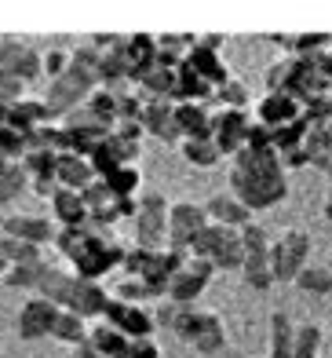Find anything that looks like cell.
I'll list each match as a JSON object with an SVG mask.
<instances>
[{
    "mask_svg": "<svg viewBox=\"0 0 332 358\" xmlns=\"http://www.w3.org/2000/svg\"><path fill=\"white\" fill-rule=\"evenodd\" d=\"M15 77L22 80V85H29V80H41L44 77V66H41V52L37 48H29L26 44V52H22V59L15 62V70H11Z\"/></svg>",
    "mask_w": 332,
    "mask_h": 358,
    "instance_id": "37",
    "label": "cell"
},
{
    "mask_svg": "<svg viewBox=\"0 0 332 358\" xmlns=\"http://www.w3.org/2000/svg\"><path fill=\"white\" fill-rule=\"evenodd\" d=\"M307 256H310V234L307 231H281L277 238H270V249H267V264L274 282H296V274L307 267Z\"/></svg>",
    "mask_w": 332,
    "mask_h": 358,
    "instance_id": "5",
    "label": "cell"
},
{
    "mask_svg": "<svg viewBox=\"0 0 332 358\" xmlns=\"http://www.w3.org/2000/svg\"><path fill=\"white\" fill-rule=\"evenodd\" d=\"M113 213L117 220H136V198H113Z\"/></svg>",
    "mask_w": 332,
    "mask_h": 358,
    "instance_id": "49",
    "label": "cell"
},
{
    "mask_svg": "<svg viewBox=\"0 0 332 358\" xmlns=\"http://www.w3.org/2000/svg\"><path fill=\"white\" fill-rule=\"evenodd\" d=\"M179 150H182V157H187L190 165H197V169L219 165V150H215V143H212V139H182V143H179Z\"/></svg>",
    "mask_w": 332,
    "mask_h": 358,
    "instance_id": "28",
    "label": "cell"
},
{
    "mask_svg": "<svg viewBox=\"0 0 332 358\" xmlns=\"http://www.w3.org/2000/svg\"><path fill=\"white\" fill-rule=\"evenodd\" d=\"M55 318H59V307L52 300L33 296L22 303L19 318H15V333H19V340H44V336H52Z\"/></svg>",
    "mask_w": 332,
    "mask_h": 358,
    "instance_id": "10",
    "label": "cell"
},
{
    "mask_svg": "<svg viewBox=\"0 0 332 358\" xmlns=\"http://www.w3.org/2000/svg\"><path fill=\"white\" fill-rule=\"evenodd\" d=\"M303 154H307V165L322 169V172L332 165V121L329 124H318V128H307Z\"/></svg>",
    "mask_w": 332,
    "mask_h": 358,
    "instance_id": "20",
    "label": "cell"
},
{
    "mask_svg": "<svg viewBox=\"0 0 332 358\" xmlns=\"http://www.w3.org/2000/svg\"><path fill=\"white\" fill-rule=\"evenodd\" d=\"M0 256L8 259V267H15V264H41L44 259V252L37 245L19 241V238H0Z\"/></svg>",
    "mask_w": 332,
    "mask_h": 358,
    "instance_id": "34",
    "label": "cell"
},
{
    "mask_svg": "<svg viewBox=\"0 0 332 358\" xmlns=\"http://www.w3.org/2000/svg\"><path fill=\"white\" fill-rule=\"evenodd\" d=\"M208 223L205 208L194 201H175L168 205V238H164V249L175 252H190V241L197 238V231Z\"/></svg>",
    "mask_w": 332,
    "mask_h": 358,
    "instance_id": "7",
    "label": "cell"
},
{
    "mask_svg": "<svg viewBox=\"0 0 332 358\" xmlns=\"http://www.w3.org/2000/svg\"><path fill=\"white\" fill-rule=\"evenodd\" d=\"M303 113V106L285 92H267L256 106V121L267 124V128H281V124H292L296 117Z\"/></svg>",
    "mask_w": 332,
    "mask_h": 358,
    "instance_id": "14",
    "label": "cell"
},
{
    "mask_svg": "<svg viewBox=\"0 0 332 358\" xmlns=\"http://www.w3.org/2000/svg\"><path fill=\"white\" fill-rule=\"evenodd\" d=\"M33 190H37L41 198H55V194H59V183H55V179H33Z\"/></svg>",
    "mask_w": 332,
    "mask_h": 358,
    "instance_id": "51",
    "label": "cell"
},
{
    "mask_svg": "<svg viewBox=\"0 0 332 358\" xmlns=\"http://www.w3.org/2000/svg\"><path fill=\"white\" fill-rule=\"evenodd\" d=\"M175 311H179V307L172 303V300H157V307H154V329H157V325H161V329H172V322H175Z\"/></svg>",
    "mask_w": 332,
    "mask_h": 358,
    "instance_id": "47",
    "label": "cell"
},
{
    "mask_svg": "<svg viewBox=\"0 0 332 358\" xmlns=\"http://www.w3.org/2000/svg\"><path fill=\"white\" fill-rule=\"evenodd\" d=\"M292 333L296 325L285 311H270V355L267 358H292Z\"/></svg>",
    "mask_w": 332,
    "mask_h": 358,
    "instance_id": "25",
    "label": "cell"
},
{
    "mask_svg": "<svg viewBox=\"0 0 332 358\" xmlns=\"http://www.w3.org/2000/svg\"><path fill=\"white\" fill-rule=\"evenodd\" d=\"M150 259H154V252L150 249H124V259H121V267L128 271V278H143L146 274V267H150Z\"/></svg>",
    "mask_w": 332,
    "mask_h": 358,
    "instance_id": "39",
    "label": "cell"
},
{
    "mask_svg": "<svg viewBox=\"0 0 332 358\" xmlns=\"http://www.w3.org/2000/svg\"><path fill=\"white\" fill-rule=\"evenodd\" d=\"M296 285H300L303 292H314V296H329V292H332V271L307 264L300 274H296Z\"/></svg>",
    "mask_w": 332,
    "mask_h": 358,
    "instance_id": "35",
    "label": "cell"
},
{
    "mask_svg": "<svg viewBox=\"0 0 332 358\" xmlns=\"http://www.w3.org/2000/svg\"><path fill=\"white\" fill-rule=\"evenodd\" d=\"M182 271L194 274V278H201V282H208L212 274H215L212 259H205V256H190V252H187V264H182Z\"/></svg>",
    "mask_w": 332,
    "mask_h": 358,
    "instance_id": "46",
    "label": "cell"
},
{
    "mask_svg": "<svg viewBox=\"0 0 332 358\" xmlns=\"http://www.w3.org/2000/svg\"><path fill=\"white\" fill-rule=\"evenodd\" d=\"M92 92L85 88H77L73 80H66V77H55V80H48V95H44V106L52 110V117H66L70 110H77L80 103L88 99Z\"/></svg>",
    "mask_w": 332,
    "mask_h": 358,
    "instance_id": "17",
    "label": "cell"
},
{
    "mask_svg": "<svg viewBox=\"0 0 332 358\" xmlns=\"http://www.w3.org/2000/svg\"><path fill=\"white\" fill-rule=\"evenodd\" d=\"M212 110L205 103H175V124L182 139H212Z\"/></svg>",
    "mask_w": 332,
    "mask_h": 358,
    "instance_id": "18",
    "label": "cell"
},
{
    "mask_svg": "<svg viewBox=\"0 0 332 358\" xmlns=\"http://www.w3.org/2000/svg\"><path fill=\"white\" fill-rule=\"evenodd\" d=\"M172 333L179 340H187V344L201 355H215V351L226 348V329H223L219 315L197 311V307H179L175 322H172Z\"/></svg>",
    "mask_w": 332,
    "mask_h": 358,
    "instance_id": "4",
    "label": "cell"
},
{
    "mask_svg": "<svg viewBox=\"0 0 332 358\" xmlns=\"http://www.w3.org/2000/svg\"><path fill=\"white\" fill-rule=\"evenodd\" d=\"M0 128H8V106H0Z\"/></svg>",
    "mask_w": 332,
    "mask_h": 358,
    "instance_id": "54",
    "label": "cell"
},
{
    "mask_svg": "<svg viewBox=\"0 0 332 358\" xmlns=\"http://www.w3.org/2000/svg\"><path fill=\"white\" fill-rule=\"evenodd\" d=\"M241 274H245V285H248V289H256V292H267V289L274 285V274H270L267 256H245Z\"/></svg>",
    "mask_w": 332,
    "mask_h": 358,
    "instance_id": "29",
    "label": "cell"
},
{
    "mask_svg": "<svg viewBox=\"0 0 332 358\" xmlns=\"http://www.w3.org/2000/svg\"><path fill=\"white\" fill-rule=\"evenodd\" d=\"M52 340H59V344H70V348L85 344V340H88L85 318H77V315H70V311H59V318H55V325H52Z\"/></svg>",
    "mask_w": 332,
    "mask_h": 358,
    "instance_id": "26",
    "label": "cell"
},
{
    "mask_svg": "<svg viewBox=\"0 0 332 358\" xmlns=\"http://www.w3.org/2000/svg\"><path fill=\"white\" fill-rule=\"evenodd\" d=\"M73 358H103V355H99V351L88 344V340H85V344H77V348H73Z\"/></svg>",
    "mask_w": 332,
    "mask_h": 358,
    "instance_id": "52",
    "label": "cell"
},
{
    "mask_svg": "<svg viewBox=\"0 0 332 358\" xmlns=\"http://www.w3.org/2000/svg\"><path fill=\"white\" fill-rule=\"evenodd\" d=\"M85 110H88V117H92L95 124L106 128V132L117 124V95L106 92V88H95L88 99H85Z\"/></svg>",
    "mask_w": 332,
    "mask_h": 358,
    "instance_id": "23",
    "label": "cell"
},
{
    "mask_svg": "<svg viewBox=\"0 0 332 358\" xmlns=\"http://www.w3.org/2000/svg\"><path fill=\"white\" fill-rule=\"evenodd\" d=\"M212 143L215 150H219V157H234L241 146H245V128H248V110H215L212 117Z\"/></svg>",
    "mask_w": 332,
    "mask_h": 358,
    "instance_id": "9",
    "label": "cell"
},
{
    "mask_svg": "<svg viewBox=\"0 0 332 358\" xmlns=\"http://www.w3.org/2000/svg\"><path fill=\"white\" fill-rule=\"evenodd\" d=\"M139 124H143L146 136H157L161 143H182V132L175 124V103H168V99H150L146 103Z\"/></svg>",
    "mask_w": 332,
    "mask_h": 358,
    "instance_id": "11",
    "label": "cell"
},
{
    "mask_svg": "<svg viewBox=\"0 0 332 358\" xmlns=\"http://www.w3.org/2000/svg\"><path fill=\"white\" fill-rule=\"evenodd\" d=\"M318 348H322V329L314 322H303L296 325L292 333V358H318Z\"/></svg>",
    "mask_w": 332,
    "mask_h": 358,
    "instance_id": "31",
    "label": "cell"
},
{
    "mask_svg": "<svg viewBox=\"0 0 332 358\" xmlns=\"http://www.w3.org/2000/svg\"><path fill=\"white\" fill-rule=\"evenodd\" d=\"M103 183L110 187L113 198H131V194L139 190V183H143V172H139V165H117Z\"/></svg>",
    "mask_w": 332,
    "mask_h": 358,
    "instance_id": "27",
    "label": "cell"
},
{
    "mask_svg": "<svg viewBox=\"0 0 332 358\" xmlns=\"http://www.w3.org/2000/svg\"><path fill=\"white\" fill-rule=\"evenodd\" d=\"M117 300L143 307L146 300H154V292L146 289V282H143V278H128V282H121V285H117Z\"/></svg>",
    "mask_w": 332,
    "mask_h": 358,
    "instance_id": "40",
    "label": "cell"
},
{
    "mask_svg": "<svg viewBox=\"0 0 332 358\" xmlns=\"http://www.w3.org/2000/svg\"><path fill=\"white\" fill-rule=\"evenodd\" d=\"M52 124V110L44 106V99H19L8 106V128L19 136H29L33 128Z\"/></svg>",
    "mask_w": 332,
    "mask_h": 358,
    "instance_id": "16",
    "label": "cell"
},
{
    "mask_svg": "<svg viewBox=\"0 0 332 358\" xmlns=\"http://www.w3.org/2000/svg\"><path fill=\"white\" fill-rule=\"evenodd\" d=\"M245 150H274L270 146V128L259 121H248L245 128Z\"/></svg>",
    "mask_w": 332,
    "mask_h": 358,
    "instance_id": "42",
    "label": "cell"
},
{
    "mask_svg": "<svg viewBox=\"0 0 332 358\" xmlns=\"http://www.w3.org/2000/svg\"><path fill=\"white\" fill-rule=\"evenodd\" d=\"M325 220L332 223V183H329V198H325Z\"/></svg>",
    "mask_w": 332,
    "mask_h": 358,
    "instance_id": "53",
    "label": "cell"
},
{
    "mask_svg": "<svg viewBox=\"0 0 332 358\" xmlns=\"http://www.w3.org/2000/svg\"><path fill=\"white\" fill-rule=\"evenodd\" d=\"M26 169V176L33 179H55V169H59V154L55 150H26V157L19 161Z\"/></svg>",
    "mask_w": 332,
    "mask_h": 358,
    "instance_id": "32",
    "label": "cell"
},
{
    "mask_svg": "<svg viewBox=\"0 0 332 358\" xmlns=\"http://www.w3.org/2000/svg\"><path fill=\"white\" fill-rule=\"evenodd\" d=\"M99 59H103V52H95L92 44H80V48H73V52H70V66L95 73L99 70Z\"/></svg>",
    "mask_w": 332,
    "mask_h": 358,
    "instance_id": "44",
    "label": "cell"
},
{
    "mask_svg": "<svg viewBox=\"0 0 332 358\" xmlns=\"http://www.w3.org/2000/svg\"><path fill=\"white\" fill-rule=\"evenodd\" d=\"M164 238H168V201H164V194L150 190L136 198V245L161 252Z\"/></svg>",
    "mask_w": 332,
    "mask_h": 358,
    "instance_id": "6",
    "label": "cell"
},
{
    "mask_svg": "<svg viewBox=\"0 0 332 358\" xmlns=\"http://www.w3.org/2000/svg\"><path fill=\"white\" fill-rule=\"evenodd\" d=\"M205 285H208V282L194 278V274H187V271H179V274H172V282H168V296H164V300H172L175 307H194V300L205 292Z\"/></svg>",
    "mask_w": 332,
    "mask_h": 358,
    "instance_id": "24",
    "label": "cell"
},
{
    "mask_svg": "<svg viewBox=\"0 0 332 358\" xmlns=\"http://www.w3.org/2000/svg\"><path fill=\"white\" fill-rule=\"evenodd\" d=\"M95 179L92 165H88V157H77V154H59V169H55V183L62 190H85L88 183Z\"/></svg>",
    "mask_w": 332,
    "mask_h": 358,
    "instance_id": "19",
    "label": "cell"
},
{
    "mask_svg": "<svg viewBox=\"0 0 332 358\" xmlns=\"http://www.w3.org/2000/svg\"><path fill=\"white\" fill-rule=\"evenodd\" d=\"M300 165H307V154H303V146H296V150L281 154V169H300Z\"/></svg>",
    "mask_w": 332,
    "mask_h": 358,
    "instance_id": "50",
    "label": "cell"
},
{
    "mask_svg": "<svg viewBox=\"0 0 332 358\" xmlns=\"http://www.w3.org/2000/svg\"><path fill=\"white\" fill-rule=\"evenodd\" d=\"M103 318L106 325H113L121 336H128V340H146V336H154V318H150V311L146 307H136V303H124V300H117V296H110L106 303H103Z\"/></svg>",
    "mask_w": 332,
    "mask_h": 358,
    "instance_id": "8",
    "label": "cell"
},
{
    "mask_svg": "<svg viewBox=\"0 0 332 358\" xmlns=\"http://www.w3.org/2000/svg\"><path fill=\"white\" fill-rule=\"evenodd\" d=\"M128 358H161V348L157 340H128Z\"/></svg>",
    "mask_w": 332,
    "mask_h": 358,
    "instance_id": "48",
    "label": "cell"
},
{
    "mask_svg": "<svg viewBox=\"0 0 332 358\" xmlns=\"http://www.w3.org/2000/svg\"><path fill=\"white\" fill-rule=\"evenodd\" d=\"M62 256L73 264V274L85 282H95L103 278V274H110L113 267H121L124 259V245L121 241L106 238L103 231H92V227H62V231L55 234Z\"/></svg>",
    "mask_w": 332,
    "mask_h": 358,
    "instance_id": "2",
    "label": "cell"
},
{
    "mask_svg": "<svg viewBox=\"0 0 332 358\" xmlns=\"http://www.w3.org/2000/svg\"><path fill=\"white\" fill-rule=\"evenodd\" d=\"M238 241H241L245 256H267V249H270V234H267V227H259V223H245L238 231Z\"/></svg>",
    "mask_w": 332,
    "mask_h": 358,
    "instance_id": "36",
    "label": "cell"
},
{
    "mask_svg": "<svg viewBox=\"0 0 332 358\" xmlns=\"http://www.w3.org/2000/svg\"><path fill=\"white\" fill-rule=\"evenodd\" d=\"M182 62L205 80V85H212V92L219 88V85H226L230 80V70H226V62L219 59V52H212V48H205L201 41H194L190 48H187V55H182Z\"/></svg>",
    "mask_w": 332,
    "mask_h": 358,
    "instance_id": "12",
    "label": "cell"
},
{
    "mask_svg": "<svg viewBox=\"0 0 332 358\" xmlns=\"http://www.w3.org/2000/svg\"><path fill=\"white\" fill-rule=\"evenodd\" d=\"M212 103L219 106V110H248V88L241 85L238 77H230L226 85H219V88L212 92Z\"/></svg>",
    "mask_w": 332,
    "mask_h": 358,
    "instance_id": "30",
    "label": "cell"
},
{
    "mask_svg": "<svg viewBox=\"0 0 332 358\" xmlns=\"http://www.w3.org/2000/svg\"><path fill=\"white\" fill-rule=\"evenodd\" d=\"M4 271H8V259H4V256H0V274H4Z\"/></svg>",
    "mask_w": 332,
    "mask_h": 358,
    "instance_id": "55",
    "label": "cell"
},
{
    "mask_svg": "<svg viewBox=\"0 0 332 358\" xmlns=\"http://www.w3.org/2000/svg\"><path fill=\"white\" fill-rule=\"evenodd\" d=\"M80 201H85V208L92 213V208H103V205H110L113 201V194H110V187L103 183V179H92V183L80 190Z\"/></svg>",
    "mask_w": 332,
    "mask_h": 358,
    "instance_id": "41",
    "label": "cell"
},
{
    "mask_svg": "<svg viewBox=\"0 0 332 358\" xmlns=\"http://www.w3.org/2000/svg\"><path fill=\"white\" fill-rule=\"evenodd\" d=\"M0 227H4V216H0Z\"/></svg>",
    "mask_w": 332,
    "mask_h": 358,
    "instance_id": "57",
    "label": "cell"
},
{
    "mask_svg": "<svg viewBox=\"0 0 332 358\" xmlns=\"http://www.w3.org/2000/svg\"><path fill=\"white\" fill-rule=\"evenodd\" d=\"M88 344L103 355V358H128V336H121L113 325L99 322L95 329L88 333Z\"/></svg>",
    "mask_w": 332,
    "mask_h": 358,
    "instance_id": "22",
    "label": "cell"
},
{
    "mask_svg": "<svg viewBox=\"0 0 332 358\" xmlns=\"http://www.w3.org/2000/svg\"><path fill=\"white\" fill-rule=\"evenodd\" d=\"M325 176H329V183H332V165H329V169H325Z\"/></svg>",
    "mask_w": 332,
    "mask_h": 358,
    "instance_id": "56",
    "label": "cell"
},
{
    "mask_svg": "<svg viewBox=\"0 0 332 358\" xmlns=\"http://www.w3.org/2000/svg\"><path fill=\"white\" fill-rule=\"evenodd\" d=\"M4 238H19V241H29V245L44 249L48 241H55V227L48 223L44 216H29V213H15L4 220Z\"/></svg>",
    "mask_w": 332,
    "mask_h": 358,
    "instance_id": "13",
    "label": "cell"
},
{
    "mask_svg": "<svg viewBox=\"0 0 332 358\" xmlns=\"http://www.w3.org/2000/svg\"><path fill=\"white\" fill-rule=\"evenodd\" d=\"M37 296L52 300L59 311H70L77 318H99V315H103V303L110 300V292L99 282L77 278L73 271L48 267L41 274V282H37Z\"/></svg>",
    "mask_w": 332,
    "mask_h": 358,
    "instance_id": "3",
    "label": "cell"
},
{
    "mask_svg": "<svg viewBox=\"0 0 332 358\" xmlns=\"http://www.w3.org/2000/svg\"><path fill=\"white\" fill-rule=\"evenodd\" d=\"M208 223H219V227H230V231H241L245 223H252V213L234 198V194H212V198L201 205Z\"/></svg>",
    "mask_w": 332,
    "mask_h": 358,
    "instance_id": "15",
    "label": "cell"
},
{
    "mask_svg": "<svg viewBox=\"0 0 332 358\" xmlns=\"http://www.w3.org/2000/svg\"><path fill=\"white\" fill-rule=\"evenodd\" d=\"M0 157H8V161H19L26 157V136L19 132H11V128H0Z\"/></svg>",
    "mask_w": 332,
    "mask_h": 358,
    "instance_id": "38",
    "label": "cell"
},
{
    "mask_svg": "<svg viewBox=\"0 0 332 358\" xmlns=\"http://www.w3.org/2000/svg\"><path fill=\"white\" fill-rule=\"evenodd\" d=\"M41 66H44V77H62L66 66H70V52H62V48H52V52L41 55Z\"/></svg>",
    "mask_w": 332,
    "mask_h": 358,
    "instance_id": "43",
    "label": "cell"
},
{
    "mask_svg": "<svg viewBox=\"0 0 332 358\" xmlns=\"http://www.w3.org/2000/svg\"><path fill=\"white\" fill-rule=\"evenodd\" d=\"M48 267H52L48 259H41V264H15V267L4 271V285H11V289H37L41 274Z\"/></svg>",
    "mask_w": 332,
    "mask_h": 358,
    "instance_id": "33",
    "label": "cell"
},
{
    "mask_svg": "<svg viewBox=\"0 0 332 358\" xmlns=\"http://www.w3.org/2000/svg\"><path fill=\"white\" fill-rule=\"evenodd\" d=\"M19 99H22V80L8 70H0V106H11Z\"/></svg>",
    "mask_w": 332,
    "mask_h": 358,
    "instance_id": "45",
    "label": "cell"
},
{
    "mask_svg": "<svg viewBox=\"0 0 332 358\" xmlns=\"http://www.w3.org/2000/svg\"><path fill=\"white\" fill-rule=\"evenodd\" d=\"M230 190L248 213H263L289 198V179L281 169V157L274 150H241L234 154L230 169Z\"/></svg>",
    "mask_w": 332,
    "mask_h": 358,
    "instance_id": "1",
    "label": "cell"
},
{
    "mask_svg": "<svg viewBox=\"0 0 332 358\" xmlns=\"http://www.w3.org/2000/svg\"><path fill=\"white\" fill-rule=\"evenodd\" d=\"M52 208H55V220L62 227H85L88 223V208H85V201H80L77 190H62L59 187V194L52 198Z\"/></svg>",
    "mask_w": 332,
    "mask_h": 358,
    "instance_id": "21",
    "label": "cell"
}]
</instances>
